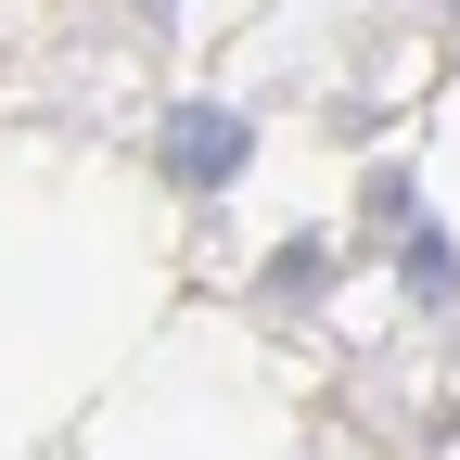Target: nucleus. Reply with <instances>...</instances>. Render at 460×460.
<instances>
[{"label": "nucleus", "instance_id": "f257e3e1", "mask_svg": "<svg viewBox=\"0 0 460 460\" xmlns=\"http://www.w3.org/2000/svg\"><path fill=\"white\" fill-rule=\"evenodd\" d=\"M243 154H256V128H243L230 102H166V141H154L166 192H230V180H243Z\"/></svg>", "mask_w": 460, "mask_h": 460}, {"label": "nucleus", "instance_id": "f03ea898", "mask_svg": "<svg viewBox=\"0 0 460 460\" xmlns=\"http://www.w3.org/2000/svg\"><path fill=\"white\" fill-rule=\"evenodd\" d=\"M320 269H332V256H320V243H295V256H281V269L256 281V295H320Z\"/></svg>", "mask_w": 460, "mask_h": 460}, {"label": "nucleus", "instance_id": "7ed1b4c3", "mask_svg": "<svg viewBox=\"0 0 460 460\" xmlns=\"http://www.w3.org/2000/svg\"><path fill=\"white\" fill-rule=\"evenodd\" d=\"M447 26H460V0H447Z\"/></svg>", "mask_w": 460, "mask_h": 460}]
</instances>
